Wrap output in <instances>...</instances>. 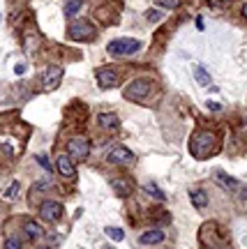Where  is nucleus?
Masks as SVG:
<instances>
[{
    "label": "nucleus",
    "instance_id": "nucleus-1",
    "mask_svg": "<svg viewBox=\"0 0 247 249\" xmlns=\"http://www.w3.org/2000/svg\"><path fill=\"white\" fill-rule=\"evenodd\" d=\"M141 49V42L139 39H127V37H120V39H114L109 42L106 51L114 55V58H127V55H134Z\"/></svg>",
    "mask_w": 247,
    "mask_h": 249
},
{
    "label": "nucleus",
    "instance_id": "nucleus-2",
    "mask_svg": "<svg viewBox=\"0 0 247 249\" xmlns=\"http://www.w3.org/2000/svg\"><path fill=\"white\" fill-rule=\"evenodd\" d=\"M150 88H152V81L150 79H134L127 83V88H125V99H130V102H143V99L150 95Z\"/></svg>",
    "mask_w": 247,
    "mask_h": 249
},
{
    "label": "nucleus",
    "instance_id": "nucleus-3",
    "mask_svg": "<svg viewBox=\"0 0 247 249\" xmlns=\"http://www.w3.org/2000/svg\"><path fill=\"white\" fill-rule=\"evenodd\" d=\"M201 145H203V150L199 152V157H210V155H215L217 148H220V145H217V136L212 132H199L194 139H192V152H196Z\"/></svg>",
    "mask_w": 247,
    "mask_h": 249
},
{
    "label": "nucleus",
    "instance_id": "nucleus-4",
    "mask_svg": "<svg viewBox=\"0 0 247 249\" xmlns=\"http://www.w3.org/2000/svg\"><path fill=\"white\" fill-rule=\"evenodd\" d=\"M67 35L72 39H76V42H88L95 37V26L90 23V21H74L70 26V33Z\"/></svg>",
    "mask_w": 247,
    "mask_h": 249
},
{
    "label": "nucleus",
    "instance_id": "nucleus-5",
    "mask_svg": "<svg viewBox=\"0 0 247 249\" xmlns=\"http://www.w3.org/2000/svg\"><path fill=\"white\" fill-rule=\"evenodd\" d=\"M134 152L130 150V148H123V145H115V148H111V152L106 155V161L109 164H118V166H130V164H134Z\"/></svg>",
    "mask_w": 247,
    "mask_h": 249
},
{
    "label": "nucleus",
    "instance_id": "nucleus-6",
    "mask_svg": "<svg viewBox=\"0 0 247 249\" xmlns=\"http://www.w3.org/2000/svg\"><path fill=\"white\" fill-rule=\"evenodd\" d=\"M67 150H70V155L74 157V160H88V155H90V143L88 139H83V136H74L70 143H67Z\"/></svg>",
    "mask_w": 247,
    "mask_h": 249
},
{
    "label": "nucleus",
    "instance_id": "nucleus-7",
    "mask_svg": "<svg viewBox=\"0 0 247 249\" xmlns=\"http://www.w3.org/2000/svg\"><path fill=\"white\" fill-rule=\"evenodd\" d=\"M39 217L44 222H58L62 217V205L58 201H42L39 205Z\"/></svg>",
    "mask_w": 247,
    "mask_h": 249
},
{
    "label": "nucleus",
    "instance_id": "nucleus-8",
    "mask_svg": "<svg viewBox=\"0 0 247 249\" xmlns=\"http://www.w3.org/2000/svg\"><path fill=\"white\" fill-rule=\"evenodd\" d=\"M95 76H97V86L102 90L114 88L115 83H118V71H115L114 67H99V70L95 71Z\"/></svg>",
    "mask_w": 247,
    "mask_h": 249
},
{
    "label": "nucleus",
    "instance_id": "nucleus-9",
    "mask_svg": "<svg viewBox=\"0 0 247 249\" xmlns=\"http://www.w3.org/2000/svg\"><path fill=\"white\" fill-rule=\"evenodd\" d=\"M62 79V70L60 67H46L44 74H42V86L44 90H53Z\"/></svg>",
    "mask_w": 247,
    "mask_h": 249
},
{
    "label": "nucleus",
    "instance_id": "nucleus-10",
    "mask_svg": "<svg viewBox=\"0 0 247 249\" xmlns=\"http://www.w3.org/2000/svg\"><path fill=\"white\" fill-rule=\"evenodd\" d=\"M215 182H217L220 187H224V192H229V194H233V192L240 187L238 180L231 178V176H227V173H222V171H217V173H215Z\"/></svg>",
    "mask_w": 247,
    "mask_h": 249
},
{
    "label": "nucleus",
    "instance_id": "nucleus-11",
    "mask_svg": "<svg viewBox=\"0 0 247 249\" xmlns=\"http://www.w3.org/2000/svg\"><path fill=\"white\" fill-rule=\"evenodd\" d=\"M164 238H167V235H164L162 229H148V231L141 233V238H139V240H141L143 245H162Z\"/></svg>",
    "mask_w": 247,
    "mask_h": 249
},
{
    "label": "nucleus",
    "instance_id": "nucleus-12",
    "mask_svg": "<svg viewBox=\"0 0 247 249\" xmlns=\"http://www.w3.org/2000/svg\"><path fill=\"white\" fill-rule=\"evenodd\" d=\"M56 166L60 171V176H65V178H72V176H74V161H72L70 155H60V157L56 160Z\"/></svg>",
    "mask_w": 247,
    "mask_h": 249
},
{
    "label": "nucleus",
    "instance_id": "nucleus-13",
    "mask_svg": "<svg viewBox=\"0 0 247 249\" xmlns=\"http://www.w3.org/2000/svg\"><path fill=\"white\" fill-rule=\"evenodd\" d=\"M97 124H99V127H104V129L115 132V129L120 127V118L115 116V113H99V116H97Z\"/></svg>",
    "mask_w": 247,
    "mask_h": 249
},
{
    "label": "nucleus",
    "instance_id": "nucleus-14",
    "mask_svg": "<svg viewBox=\"0 0 247 249\" xmlns=\"http://www.w3.org/2000/svg\"><path fill=\"white\" fill-rule=\"evenodd\" d=\"M23 231H26L30 238H35V240H39V238H44V235H46L44 226H42V224H37V222H33V219L23 224Z\"/></svg>",
    "mask_w": 247,
    "mask_h": 249
},
{
    "label": "nucleus",
    "instance_id": "nucleus-15",
    "mask_svg": "<svg viewBox=\"0 0 247 249\" xmlns=\"http://www.w3.org/2000/svg\"><path fill=\"white\" fill-rule=\"evenodd\" d=\"M111 187H114V192L118 196H130V192H132V182L127 178H115L111 182Z\"/></svg>",
    "mask_w": 247,
    "mask_h": 249
},
{
    "label": "nucleus",
    "instance_id": "nucleus-16",
    "mask_svg": "<svg viewBox=\"0 0 247 249\" xmlns=\"http://www.w3.org/2000/svg\"><path fill=\"white\" fill-rule=\"evenodd\" d=\"M190 196H192V203H194L196 210H203V208L208 205V194H206L203 189H192Z\"/></svg>",
    "mask_w": 247,
    "mask_h": 249
},
{
    "label": "nucleus",
    "instance_id": "nucleus-17",
    "mask_svg": "<svg viewBox=\"0 0 247 249\" xmlns=\"http://www.w3.org/2000/svg\"><path fill=\"white\" fill-rule=\"evenodd\" d=\"M19 192H21V182H19V180H14V182H12V185L2 192V198H5V201H14Z\"/></svg>",
    "mask_w": 247,
    "mask_h": 249
},
{
    "label": "nucleus",
    "instance_id": "nucleus-18",
    "mask_svg": "<svg viewBox=\"0 0 247 249\" xmlns=\"http://www.w3.org/2000/svg\"><path fill=\"white\" fill-rule=\"evenodd\" d=\"M81 7H83V0H67V2H65V7H62V12H65L67 17H74Z\"/></svg>",
    "mask_w": 247,
    "mask_h": 249
},
{
    "label": "nucleus",
    "instance_id": "nucleus-19",
    "mask_svg": "<svg viewBox=\"0 0 247 249\" xmlns=\"http://www.w3.org/2000/svg\"><path fill=\"white\" fill-rule=\"evenodd\" d=\"M106 235L111 238V240H115V242H120L125 238V233H123V229H118V226H106Z\"/></svg>",
    "mask_w": 247,
    "mask_h": 249
},
{
    "label": "nucleus",
    "instance_id": "nucleus-20",
    "mask_svg": "<svg viewBox=\"0 0 247 249\" xmlns=\"http://www.w3.org/2000/svg\"><path fill=\"white\" fill-rule=\"evenodd\" d=\"M194 76L199 86H208L210 83V76H208V71H203V67H194Z\"/></svg>",
    "mask_w": 247,
    "mask_h": 249
},
{
    "label": "nucleus",
    "instance_id": "nucleus-21",
    "mask_svg": "<svg viewBox=\"0 0 247 249\" xmlns=\"http://www.w3.org/2000/svg\"><path fill=\"white\" fill-rule=\"evenodd\" d=\"M143 189H146V192H148L150 196H155L157 201H164V194H162V192L157 189V185H152V182H148V185L143 187Z\"/></svg>",
    "mask_w": 247,
    "mask_h": 249
},
{
    "label": "nucleus",
    "instance_id": "nucleus-22",
    "mask_svg": "<svg viewBox=\"0 0 247 249\" xmlns=\"http://www.w3.org/2000/svg\"><path fill=\"white\" fill-rule=\"evenodd\" d=\"M157 5L167 9H176V7H180V0H157Z\"/></svg>",
    "mask_w": 247,
    "mask_h": 249
},
{
    "label": "nucleus",
    "instance_id": "nucleus-23",
    "mask_svg": "<svg viewBox=\"0 0 247 249\" xmlns=\"http://www.w3.org/2000/svg\"><path fill=\"white\" fill-rule=\"evenodd\" d=\"M5 249H23V245H21L17 238H7V240H5Z\"/></svg>",
    "mask_w": 247,
    "mask_h": 249
},
{
    "label": "nucleus",
    "instance_id": "nucleus-24",
    "mask_svg": "<svg viewBox=\"0 0 247 249\" xmlns=\"http://www.w3.org/2000/svg\"><path fill=\"white\" fill-rule=\"evenodd\" d=\"M39 164H42V169H46V171H51V169H53V166H51V161L46 160L44 155H39Z\"/></svg>",
    "mask_w": 247,
    "mask_h": 249
},
{
    "label": "nucleus",
    "instance_id": "nucleus-25",
    "mask_svg": "<svg viewBox=\"0 0 247 249\" xmlns=\"http://www.w3.org/2000/svg\"><path fill=\"white\" fill-rule=\"evenodd\" d=\"M206 107L210 108V111H220V108H222V104H217V102H208Z\"/></svg>",
    "mask_w": 247,
    "mask_h": 249
},
{
    "label": "nucleus",
    "instance_id": "nucleus-26",
    "mask_svg": "<svg viewBox=\"0 0 247 249\" xmlns=\"http://www.w3.org/2000/svg\"><path fill=\"white\" fill-rule=\"evenodd\" d=\"M146 17H148L150 21H157V18H159V14H157V12H155V9H150V12H148V14H146Z\"/></svg>",
    "mask_w": 247,
    "mask_h": 249
},
{
    "label": "nucleus",
    "instance_id": "nucleus-27",
    "mask_svg": "<svg viewBox=\"0 0 247 249\" xmlns=\"http://www.w3.org/2000/svg\"><path fill=\"white\" fill-rule=\"evenodd\" d=\"M14 71H17V74H23V71H26V65H17V67H14Z\"/></svg>",
    "mask_w": 247,
    "mask_h": 249
},
{
    "label": "nucleus",
    "instance_id": "nucleus-28",
    "mask_svg": "<svg viewBox=\"0 0 247 249\" xmlns=\"http://www.w3.org/2000/svg\"><path fill=\"white\" fill-rule=\"evenodd\" d=\"M240 198H247V185L240 187Z\"/></svg>",
    "mask_w": 247,
    "mask_h": 249
},
{
    "label": "nucleus",
    "instance_id": "nucleus-29",
    "mask_svg": "<svg viewBox=\"0 0 247 249\" xmlns=\"http://www.w3.org/2000/svg\"><path fill=\"white\" fill-rule=\"evenodd\" d=\"M243 17L247 18V5H243Z\"/></svg>",
    "mask_w": 247,
    "mask_h": 249
}]
</instances>
